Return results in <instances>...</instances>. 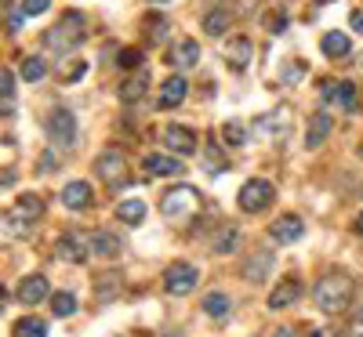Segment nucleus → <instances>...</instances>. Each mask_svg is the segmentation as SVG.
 Listing matches in <instances>:
<instances>
[{"label": "nucleus", "instance_id": "1", "mask_svg": "<svg viewBox=\"0 0 363 337\" xmlns=\"http://www.w3.org/2000/svg\"><path fill=\"white\" fill-rule=\"evenodd\" d=\"M352 294H356V283H352V275H345V272H327V275H320V283L313 287L316 309L330 312V316L345 312L352 304Z\"/></svg>", "mask_w": 363, "mask_h": 337}, {"label": "nucleus", "instance_id": "2", "mask_svg": "<svg viewBox=\"0 0 363 337\" xmlns=\"http://www.w3.org/2000/svg\"><path fill=\"white\" fill-rule=\"evenodd\" d=\"M80 44H84V15H73V11L44 33V47L55 51V55H66V51H73Z\"/></svg>", "mask_w": 363, "mask_h": 337}, {"label": "nucleus", "instance_id": "3", "mask_svg": "<svg viewBox=\"0 0 363 337\" xmlns=\"http://www.w3.org/2000/svg\"><path fill=\"white\" fill-rule=\"evenodd\" d=\"M40 214H44V200L33 196V193H26V196H18L15 207L4 214V229L15 232V236H26L29 229H33V222L40 218Z\"/></svg>", "mask_w": 363, "mask_h": 337}, {"label": "nucleus", "instance_id": "4", "mask_svg": "<svg viewBox=\"0 0 363 337\" xmlns=\"http://www.w3.org/2000/svg\"><path fill=\"white\" fill-rule=\"evenodd\" d=\"M95 171H99V178H102V185L106 189H124L128 181H131V164H128V156L120 149H106L102 156H99V164H95Z\"/></svg>", "mask_w": 363, "mask_h": 337}, {"label": "nucleus", "instance_id": "5", "mask_svg": "<svg viewBox=\"0 0 363 337\" xmlns=\"http://www.w3.org/2000/svg\"><path fill=\"white\" fill-rule=\"evenodd\" d=\"M200 207V193L193 185H174L160 196V210L164 218H186V214H193Z\"/></svg>", "mask_w": 363, "mask_h": 337}, {"label": "nucleus", "instance_id": "6", "mask_svg": "<svg viewBox=\"0 0 363 337\" xmlns=\"http://www.w3.org/2000/svg\"><path fill=\"white\" fill-rule=\"evenodd\" d=\"M44 127H48V138H51L55 149H73L77 145V116L69 109H55Z\"/></svg>", "mask_w": 363, "mask_h": 337}, {"label": "nucleus", "instance_id": "7", "mask_svg": "<svg viewBox=\"0 0 363 337\" xmlns=\"http://www.w3.org/2000/svg\"><path fill=\"white\" fill-rule=\"evenodd\" d=\"M236 203H240V210H247V214H258V210H265V207L272 203V185H269L265 178H251L247 185L240 189Z\"/></svg>", "mask_w": 363, "mask_h": 337}, {"label": "nucleus", "instance_id": "8", "mask_svg": "<svg viewBox=\"0 0 363 337\" xmlns=\"http://www.w3.org/2000/svg\"><path fill=\"white\" fill-rule=\"evenodd\" d=\"M160 142H164L167 152H174V156H193L196 152V131L186 127V124H167Z\"/></svg>", "mask_w": 363, "mask_h": 337}, {"label": "nucleus", "instance_id": "9", "mask_svg": "<svg viewBox=\"0 0 363 337\" xmlns=\"http://www.w3.org/2000/svg\"><path fill=\"white\" fill-rule=\"evenodd\" d=\"M196 283H200L196 265L174 261V265H167V272H164V287H167V294H189Z\"/></svg>", "mask_w": 363, "mask_h": 337}, {"label": "nucleus", "instance_id": "10", "mask_svg": "<svg viewBox=\"0 0 363 337\" xmlns=\"http://www.w3.org/2000/svg\"><path fill=\"white\" fill-rule=\"evenodd\" d=\"M91 236H80V232H62L58 236V243H55V254H58V261H66V265H80L84 258H87V251H91V243H87Z\"/></svg>", "mask_w": 363, "mask_h": 337}, {"label": "nucleus", "instance_id": "11", "mask_svg": "<svg viewBox=\"0 0 363 337\" xmlns=\"http://www.w3.org/2000/svg\"><path fill=\"white\" fill-rule=\"evenodd\" d=\"M269 236L277 243H298L301 236H306V222H301L298 214H280V218L269 225Z\"/></svg>", "mask_w": 363, "mask_h": 337}, {"label": "nucleus", "instance_id": "12", "mask_svg": "<svg viewBox=\"0 0 363 337\" xmlns=\"http://www.w3.org/2000/svg\"><path fill=\"white\" fill-rule=\"evenodd\" d=\"M251 55H255V47H251L247 37H229L225 47H222V58H225V66H229V69H247Z\"/></svg>", "mask_w": 363, "mask_h": 337}, {"label": "nucleus", "instance_id": "13", "mask_svg": "<svg viewBox=\"0 0 363 337\" xmlns=\"http://www.w3.org/2000/svg\"><path fill=\"white\" fill-rule=\"evenodd\" d=\"M145 91H149V69H135V73H128L124 76V84H120V102H128V105H135V102H142L145 98Z\"/></svg>", "mask_w": 363, "mask_h": 337}, {"label": "nucleus", "instance_id": "14", "mask_svg": "<svg viewBox=\"0 0 363 337\" xmlns=\"http://www.w3.org/2000/svg\"><path fill=\"white\" fill-rule=\"evenodd\" d=\"M18 301L22 304H40V301H51V283L44 275H26L18 283Z\"/></svg>", "mask_w": 363, "mask_h": 337}, {"label": "nucleus", "instance_id": "15", "mask_svg": "<svg viewBox=\"0 0 363 337\" xmlns=\"http://www.w3.org/2000/svg\"><path fill=\"white\" fill-rule=\"evenodd\" d=\"M186 95H189V84L182 80V76H167V80L160 84V98H157V105H160V109H178L182 102H186Z\"/></svg>", "mask_w": 363, "mask_h": 337}, {"label": "nucleus", "instance_id": "16", "mask_svg": "<svg viewBox=\"0 0 363 337\" xmlns=\"http://www.w3.org/2000/svg\"><path fill=\"white\" fill-rule=\"evenodd\" d=\"M327 102H338V109L352 113L356 109V84L352 80H338V84H323Z\"/></svg>", "mask_w": 363, "mask_h": 337}, {"label": "nucleus", "instance_id": "17", "mask_svg": "<svg viewBox=\"0 0 363 337\" xmlns=\"http://www.w3.org/2000/svg\"><path fill=\"white\" fill-rule=\"evenodd\" d=\"M167 62H171L174 69H193V66L200 62V44H196V40H178V44L171 47V55H167Z\"/></svg>", "mask_w": 363, "mask_h": 337}, {"label": "nucleus", "instance_id": "18", "mask_svg": "<svg viewBox=\"0 0 363 337\" xmlns=\"http://www.w3.org/2000/svg\"><path fill=\"white\" fill-rule=\"evenodd\" d=\"M244 280H251V283H262L265 275L272 272V251H255V254H247V261H244Z\"/></svg>", "mask_w": 363, "mask_h": 337}, {"label": "nucleus", "instance_id": "19", "mask_svg": "<svg viewBox=\"0 0 363 337\" xmlns=\"http://www.w3.org/2000/svg\"><path fill=\"white\" fill-rule=\"evenodd\" d=\"M142 167H145V174H153V178H174V174H182V160L160 156V152H149V156L142 160Z\"/></svg>", "mask_w": 363, "mask_h": 337}, {"label": "nucleus", "instance_id": "20", "mask_svg": "<svg viewBox=\"0 0 363 337\" xmlns=\"http://www.w3.org/2000/svg\"><path fill=\"white\" fill-rule=\"evenodd\" d=\"M301 297V283L298 280H280L277 287H272V294H269V309L277 312V309H287V304H294Z\"/></svg>", "mask_w": 363, "mask_h": 337}, {"label": "nucleus", "instance_id": "21", "mask_svg": "<svg viewBox=\"0 0 363 337\" xmlns=\"http://www.w3.org/2000/svg\"><path fill=\"white\" fill-rule=\"evenodd\" d=\"M120 251V236H113V232H106V229H99V232H91V254L95 258H102V261H109V258H116Z\"/></svg>", "mask_w": 363, "mask_h": 337}, {"label": "nucleus", "instance_id": "22", "mask_svg": "<svg viewBox=\"0 0 363 337\" xmlns=\"http://www.w3.org/2000/svg\"><path fill=\"white\" fill-rule=\"evenodd\" d=\"M240 239H244V232H240V225H222L218 232H215V239H211V251L215 254H233L236 247H240Z\"/></svg>", "mask_w": 363, "mask_h": 337}, {"label": "nucleus", "instance_id": "23", "mask_svg": "<svg viewBox=\"0 0 363 337\" xmlns=\"http://www.w3.org/2000/svg\"><path fill=\"white\" fill-rule=\"evenodd\" d=\"M320 51L327 58H345L352 51V40H349V33H342V29H330V33H323V40H320Z\"/></svg>", "mask_w": 363, "mask_h": 337}, {"label": "nucleus", "instance_id": "24", "mask_svg": "<svg viewBox=\"0 0 363 337\" xmlns=\"http://www.w3.org/2000/svg\"><path fill=\"white\" fill-rule=\"evenodd\" d=\"M330 135V116L327 113H313L309 116V127H306V149H320Z\"/></svg>", "mask_w": 363, "mask_h": 337}, {"label": "nucleus", "instance_id": "25", "mask_svg": "<svg viewBox=\"0 0 363 337\" xmlns=\"http://www.w3.org/2000/svg\"><path fill=\"white\" fill-rule=\"evenodd\" d=\"M62 203H66L69 210L91 207V185H87V181H69V185L62 189Z\"/></svg>", "mask_w": 363, "mask_h": 337}, {"label": "nucleus", "instance_id": "26", "mask_svg": "<svg viewBox=\"0 0 363 337\" xmlns=\"http://www.w3.org/2000/svg\"><path fill=\"white\" fill-rule=\"evenodd\" d=\"M229 25H233V11H229V8H211V11L203 15V33H207V37H222Z\"/></svg>", "mask_w": 363, "mask_h": 337}, {"label": "nucleus", "instance_id": "27", "mask_svg": "<svg viewBox=\"0 0 363 337\" xmlns=\"http://www.w3.org/2000/svg\"><path fill=\"white\" fill-rule=\"evenodd\" d=\"M203 171H207V174H225V171H229L225 152H222L215 142H207V145H203Z\"/></svg>", "mask_w": 363, "mask_h": 337}, {"label": "nucleus", "instance_id": "28", "mask_svg": "<svg viewBox=\"0 0 363 337\" xmlns=\"http://www.w3.org/2000/svg\"><path fill=\"white\" fill-rule=\"evenodd\" d=\"M229 309H233V301H229V294H222V290H211V294L203 297V312L215 316V319L229 316Z\"/></svg>", "mask_w": 363, "mask_h": 337}, {"label": "nucleus", "instance_id": "29", "mask_svg": "<svg viewBox=\"0 0 363 337\" xmlns=\"http://www.w3.org/2000/svg\"><path fill=\"white\" fill-rule=\"evenodd\" d=\"M77 309H80V304H77V294H69V290H58V294H51V312H55L58 319L73 316Z\"/></svg>", "mask_w": 363, "mask_h": 337}, {"label": "nucleus", "instance_id": "30", "mask_svg": "<svg viewBox=\"0 0 363 337\" xmlns=\"http://www.w3.org/2000/svg\"><path fill=\"white\" fill-rule=\"evenodd\" d=\"M15 337H48V323L37 316H22L15 319Z\"/></svg>", "mask_w": 363, "mask_h": 337}, {"label": "nucleus", "instance_id": "31", "mask_svg": "<svg viewBox=\"0 0 363 337\" xmlns=\"http://www.w3.org/2000/svg\"><path fill=\"white\" fill-rule=\"evenodd\" d=\"M116 214H120V222H128V225H142L145 222V203L142 200H124L116 207Z\"/></svg>", "mask_w": 363, "mask_h": 337}, {"label": "nucleus", "instance_id": "32", "mask_svg": "<svg viewBox=\"0 0 363 337\" xmlns=\"http://www.w3.org/2000/svg\"><path fill=\"white\" fill-rule=\"evenodd\" d=\"M0 98H4V116L15 113V73L0 69Z\"/></svg>", "mask_w": 363, "mask_h": 337}, {"label": "nucleus", "instance_id": "33", "mask_svg": "<svg viewBox=\"0 0 363 337\" xmlns=\"http://www.w3.org/2000/svg\"><path fill=\"white\" fill-rule=\"evenodd\" d=\"M22 80H29V84H37V80H44V73H48V66H44V58L40 55H29V58H22Z\"/></svg>", "mask_w": 363, "mask_h": 337}, {"label": "nucleus", "instance_id": "34", "mask_svg": "<svg viewBox=\"0 0 363 337\" xmlns=\"http://www.w3.org/2000/svg\"><path fill=\"white\" fill-rule=\"evenodd\" d=\"M116 62H120V69L135 73V69H142V51L138 47H124V51L116 55Z\"/></svg>", "mask_w": 363, "mask_h": 337}, {"label": "nucleus", "instance_id": "35", "mask_svg": "<svg viewBox=\"0 0 363 337\" xmlns=\"http://www.w3.org/2000/svg\"><path fill=\"white\" fill-rule=\"evenodd\" d=\"M164 33H167V22H164L160 15H153V18H145V40H149V44H157V40H160Z\"/></svg>", "mask_w": 363, "mask_h": 337}, {"label": "nucleus", "instance_id": "36", "mask_svg": "<svg viewBox=\"0 0 363 337\" xmlns=\"http://www.w3.org/2000/svg\"><path fill=\"white\" fill-rule=\"evenodd\" d=\"M222 138H225L229 145H244V142H247V131H244V124H236V120H229V124L222 127Z\"/></svg>", "mask_w": 363, "mask_h": 337}, {"label": "nucleus", "instance_id": "37", "mask_svg": "<svg viewBox=\"0 0 363 337\" xmlns=\"http://www.w3.org/2000/svg\"><path fill=\"white\" fill-rule=\"evenodd\" d=\"M306 69H309V62H301V58H291V62L284 66V84H298Z\"/></svg>", "mask_w": 363, "mask_h": 337}, {"label": "nucleus", "instance_id": "38", "mask_svg": "<svg viewBox=\"0 0 363 337\" xmlns=\"http://www.w3.org/2000/svg\"><path fill=\"white\" fill-rule=\"evenodd\" d=\"M51 8V0H22V11L26 15H44Z\"/></svg>", "mask_w": 363, "mask_h": 337}, {"label": "nucleus", "instance_id": "39", "mask_svg": "<svg viewBox=\"0 0 363 337\" xmlns=\"http://www.w3.org/2000/svg\"><path fill=\"white\" fill-rule=\"evenodd\" d=\"M22 18H26V11H22V8H18V11H15V8H8V33H11V37L22 29Z\"/></svg>", "mask_w": 363, "mask_h": 337}, {"label": "nucleus", "instance_id": "40", "mask_svg": "<svg viewBox=\"0 0 363 337\" xmlns=\"http://www.w3.org/2000/svg\"><path fill=\"white\" fill-rule=\"evenodd\" d=\"M84 69H87V66H84V62H73V66H69V69H66V73H62V80H66V84H77V80H80V76H84Z\"/></svg>", "mask_w": 363, "mask_h": 337}, {"label": "nucleus", "instance_id": "41", "mask_svg": "<svg viewBox=\"0 0 363 337\" xmlns=\"http://www.w3.org/2000/svg\"><path fill=\"white\" fill-rule=\"evenodd\" d=\"M284 25H287V15H284V11H280V15H269V18H265V29H272V33H280Z\"/></svg>", "mask_w": 363, "mask_h": 337}, {"label": "nucleus", "instance_id": "42", "mask_svg": "<svg viewBox=\"0 0 363 337\" xmlns=\"http://www.w3.org/2000/svg\"><path fill=\"white\" fill-rule=\"evenodd\" d=\"M44 156H48V160H40V164H37V171H40V174H51V171L58 167V160H55V152H44Z\"/></svg>", "mask_w": 363, "mask_h": 337}, {"label": "nucleus", "instance_id": "43", "mask_svg": "<svg viewBox=\"0 0 363 337\" xmlns=\"http://www.w3.org/2000/svg\"><path fill=\"white\" fill-rule=\"evenodd\" d=\"M349 337H363V309L352 316V326H349Z\"/></svg>", "mask_w": 363, "mask_h": 337}, {"label": "nucleus", "instance_id": "44", "mask_svg": "<svg viewBox=\"0 0 363 337\" xmlns=\"http://www.w3.org/2000/svg\"><path fill=\"white\" fill-rule=\"evenodd\" d=\"M309 337H342V333H338L335 326H316V330H313Z\"/></svg>", "mask_w": 363, "mask_h": 337}, {"label": "nucleus", "instance_id": "45", "mask_svg": "<svg viewBox=\"0 0 363 337\" xmlns=\"http://www.w3.org/2000/svg\"><path fill=\"white\" fill-rule=\"evenodd\" d=\"M352 29H356V33H363V8L352 11Z\"/></svg>", "mask_w": 363, "mask_h": 337}, {"label": "nucleus", "instance_id": "46", "mask_svg": "<svg viewBox=\"0 0 363 337\" xmlns=\"http://www.w3.org/2000/svg\"><path fill=\"white\" fill-rule=\"evenodd\" d=\"M11 181H15V171H11V167H4V189H11Z\"/></svg>", "mask_w": 363, "mask_h": 337}, {"label": "nucleus", "instance_id": "47", "mask_svg": "<svg viewBox=\"0 0 363 337\" xmlns=\"http://www.w3.org/2000/svg\"><path fill=\"white\" fill-rule=\"evenodd\" d=\"M272 337H294V330L291 326H277V333H272Z\"/></svg>", "mask_w": 363, "mask_h": 337}, {"label": "nucleus", "instance_id": "48", "mask_svg": "<svg viewBox=\"0 0 363 337\" xmlns=\"http://www.w3.org/2000/svg\"><path fill=\"white\" fill-rule=\"evenodd\" d=\"M356 232L363 236V214H359V218H356Z\"/></svg>", "mask_w": 363, "mask_h": 337}, {"label": "nucleus", "instance_id": "49", "mask_svg": "<svg viewBox=\"0 0 363 337\" xmlns=\"http://www.w3.org/2000/svg\"><path fill=\"white\" fill-rule=\"evenodd\" d=\"M359 160H363V142H359Z\"/></svg>", "mask_w": 363, "mask_h": 337}, {"label": "nucleus", "instance_id": "50", "mask_svg": "<svg viewBox=\"0 0 363 337\" xmlns=\"http://www.w3.org/2000/svg\"><path fill=\"white\" fill-rule=\"evenodd\" d=\"M359 69H363V55H359Z\"/></svg>", "mask_w": 363, "mask_h": 337}, {"label": "nucleus", "instance_id": "51", "mask_svg": "<svg viewBox=\"0 0 363 337\" xmlns=\"http://www.w3.org/2000/svg\"><path fill=\"white\" fill-rule=\"evenodd\" d=\"M160 4H164V0H160Z\"/></svg>", "mask_w": 363, "mask_h": 337}]
</instances>
